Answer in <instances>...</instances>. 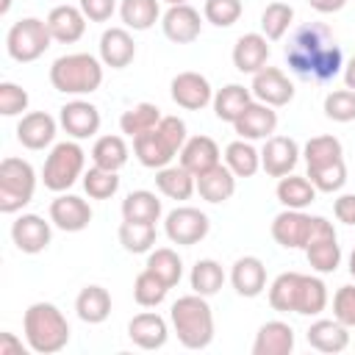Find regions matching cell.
I'll return each mask as SVG.
<instances>
[{
    "label": "cell",
    "mask_w": 355,
    "mask_h": 355,
    "mask_svg": "<svg viewBox=\"0 0 355 355\" xmlns=\"http://www.w3.org/2000/svg\"><path fill=\"white\" fill-rule=\"evenodd\" d=\"M286 61L294 75L316 83L333 80L344 67L341 47L336 44L330 28L322 22H308L294 31L291 42L286 44Z\"/></svg>",
    "instance_id": "1"
},
{
    "label": "cell",
    "mask_w": 355,
    "mask_h": 355,
    "mask_svg": "<svg viewBox=\"0 0 355 355\" xmlns=\"http://www.w3.org/2000/svg\"><path fill=\"white\" fill-rule=\"evenodd\" d=\"M269 305L280 313L316 316L327 308V286L316 275L283 272L269 286Z\"/></svg>",
    "instance_id": "2"
},
{
    "label": "cell",
    "mask_w": 355,
    "mask_h": 355,
    "mask_svg": "<svg viewBox=\"0 0 355 355\" xmlns=\"http://www.w3.org/2000/svg\"><path fill=\"white\" fill-rule=\"evenodd\" d=\"M169 322L186 349H205L214 341V311L202 294L178 297L169 308Z\"/></svg>",
    "instance_id": "3"
},
{
    "label": "cell",
    "mask_w": 355,
    "mask_h": 355,
    "mask_svg": "<svg viewBox=\"0 0 355 355\" xmlns=\"http://www.w3.org/2000/svg\"><path fill=\"white\" fill-rule=\"evenodd\" d=\"M308 180L316 186V191L333 194L347 183V166H344V147L336 136H313L302 147Z\"/></svg>",
    "instance_id": "4"
},
{
    "label": "cell",
    "mask_w": 355,
    "mask_h": 355,
    "mask_svg": "<svg viewBox=\"0 0 355 355\" xmlns=\"http://www.w3.org/2000/svg\"><path fill=\"white\" fill-rule=\"evenodd\" d=\"M186 139V122L180 116H161V122L153 130L133 139V153L141 166L164 169L172 164L175 155H180Z\"/></svg>",
    "instance_id": "5"
},
{
    "label": "cell",
    "mask_w": 355,
    "mask_h": 355,
    "mask_svg": "<svg viewBox=\"0 0 355 355\" xmlns=\"http://www.w3.org/2000/svg\"><path fill=\"white\" fill-rule=\"evenodd\" d=\"M28 349L39 355L61 352L69 341V322L53 302H33L22 319Z\"/></svg>",
    "instance_id": "6"
},
{
    "label": "cell",
    "mask_w": 355,
    "mask_h": 355,
    "mask_svg": "<svg viewBox=\"0 0 355 355\" xmlns=\"http://www.w3.org/2000/svg\"><path fill=\"white\" fill-rule=\"evenodd\" d=\"M103 67L92 53H67L50 64V83L61 94H92L103 83Z\"/></svg>",
    "instance_id": "7"
},
{
    "label": "cell",
    "mask_w": 355,
    "mask_h": 355,
    "mask_svg": "<svg viewBox=\"0 0 355 355\" xmlns=\"http://www.w3.org/2000/svg\"><path fill=\"white\" fill-rule=\"evenodd\" d=\"M36 191V172L25 158H3L0 161V211L17 214L22 211Z\"/></svg>",
    "instance_id": "8"
},
{
    "label": "cell",
    "mask_w": 355,
    "mask_h": 355,
    "mask_svg": "<svg viewBox=\"0 0 355 355\" xmlns=\"http://www.w3.org/2000/svg\"><path fill=\"white\" fill-rule=\"evenodd\" d=\"M83 164H86V153L78 141H58L50 150V155L44 158V166H42L44 189H50L55 194L67 191L83 175Z\"/></svg>",
    "instance_id": "9"
},
{
    "label": "cell",
    "mask_w": 355,
    "mask_h": 355,
    "mask_svg": "<svg viewBox=\"0 0 355 355\" xmlns=\"http://www.w3.org/2000/svg\"><path fill=\"white\" fill-rule=\"evenodd\" d=\"M53 36L44 19L39 17H25L19 22H14L6 33V53L19 61V64H31L36 58H42L50 47Z\"/></svg>",
    "instance_id": "10"
},
{
    "label": "cell",
    "mask_w": 355,
    "mask_h": 355,
    "mask_svg": "<svg viewBox=\"0 0 355 355\" xmlns=\"http://www.w3.org/2000/svg\"><path fill=\"white\" fill-rule=\"evenodd\" d=\"M305 258H308L311 269H316L319 275H330L341 263V247H338L336 227L324 216H313V227H311V239H308V247H305Z\"/></svg>",
    "instance_id": "11"
},
{
    "label": "cell",
    "mask_w": 355,
    "mask_h": 355,
    "mask_svg": "<svg viewBox=\"0 0 355 355\" xmlns=\"http://www.w3.org/2000/svg\"><path fill=\"white\" fill-rule=\"evenodd\" d=\"M164 230H166V239L172 244H180V247H194L200 244L208 230H211V219L200 211V208H191V205H180L175 211L166 214L164 219Z\"/></svg>",
    "instance_id": "12"
},
{
    "label": "cell",
    "mask_w": 355,
    "mask_h": 355,
    "mask_svg": "<svg viewBox=\"0 0 355 355\" xmlns=\"http://www.w3.org/2000/svg\"><path fill=\"white\" fill-rule=\"evenodd\" d=\"M311 227H313L311 214L286 208L272 219V239L286 250H305L311 239Z\"/></svg>",
    "instance_id": "13"
},
{
    "label": "cell",
    "mask_w": 355,
    "mask_h": 355,
    "mask_svg": "<svg viewBox=\"0 0 355 355\" xmlns=\"http://www.w3.org/2000/svg\"><path fill=\"white\" fill-rule=\"evenodd\" d=\"M169 94H172V100H175L180 108H186V111H200V108H205L208 103H214V89H211L208 78L200 75V72H191V69H189V72H178V75L172 78Z\"/></svg>",
    "instance_id": "14"
},
{
    "label": "cell",
    "mask_w": 355,
    "mask_h": 355,
    "mask_svg": "<svg viewBox=\"0 0 355 355\" xmlns=\"http://www.w3.org/2000/svg\"><path fill=\"white\" fill-rule=\"evenodd\" d=\"M252 97L272 105V108H280V105H288L294 100V83L286 78L283 69L277 67H263L261 72L252 75V86H250Z\"/></svg>",
    "instance_id": "15"
},
{
    "label": "cell",
    "mask_w": 355,
    "mask_h": 355,
    "mask_svg": "<svg viewBox=\"0 0 355 355\" xmlns=\"http://www.w3.org/2000/svg\"><path fill=\"white\" fill-rule=\"evenodd\" d=\"M300 144L291 136H269L261 150V169L269 178H286L300 161Z\"/></svg>",
    "instance_id": "16"
},
{
    "label": "cell",
    "mask_w": 355,
    "mask_h": 355,
    "mask_svg": "<svg viewBox=\"0 0 355 355\" xmlns=\"http://www.w3.org/2000/svg\"><path fill=\"white\" fill-rule=\"evenodd\" d=\"M50 222L64 230V233H80L89 227L92 222V208L83 197L78 194H58L53 202H50Z\"/></svg>",
    "instance_id": "17"
},
{
    "label": "cell",
    "mask_w": 355,
    "mask_h": 355,
    "mask_svg": "<svg viewBox=\"0 0 355 355\" xmlns=\"http://www.w3.org/2000/svg\"><path fill=\"white\" fill-rule=\"evenodd\" d=\"M58 122L67 130V136L80 141V139H89L100 130V111L89 100H69L67 105H61Z\"/></svg>",
    "instance_id": "18"
},
{
    "label": "cell",
    "mask_w": 355,
    "mask_h": 355,
    "mask_svg": "<svg viewBox=\"0 0 355 355\" xmlns=\"http://www.w3.org/2000/svg\"><path fill=\"white\" fill-rule=\"evenodd\" d=\"M11 239H14L19 252L36 255V252L47 250V244L53 239V230H50V222H44L39 214H22L11 225Z\"/></svg>",
    "instance_id": "19"
},
{
    "label": "cell",
    "mask_w": 355,
    "mask_h": 355,
    "mask_svg": "<svg viewBox=\"0 0 355 355\" xmlns=\"http://www.w3.org/2000/svg\"><path fill=\"white\" fill-rule=\"evenodd\" d=\"M161 28H164V36L169 42L191 44L202 31V19H200V11L191 8L189 3L186 6H169L166 14L161 17Z\"/></svg>",
    "instance_id": "20"
},
{
    "label": "cell",
    "mask_w": 355,
    "mask_h": 355,
    "mask_svg": "<svg viewBox=\"0 0 355 355\" xmlns=\"http://www.w3.org/2000/svg\"><path fill=\"white\" fill-rule=\"evenodd\" d=\"M233 128H236V133L241 136V139H247V141H255V139H269L272 133H275V128H277V114H275V108L272 105H266V103H250L247 108H244V114L233 122Z\"/></svg>",
    "instance_id": "21"
},
{
    "label": "cell",
    "mask_w": 355,
    "mask_h": 355,
    "mask_svg": "<svg viewBox=\"0 0 355 355\" xmlns=\"http://www.w3.org/2000/svg\"><path fill=\"white\" fill-rule=\"evenodd\" d=\"M269 61V39L263 33H244L233 44V67L239 72L255 75Z\"/></svg>",
    "instance_id": "22"
},
{
    "label": "cell",
    "mask_w": 355,
    "mask_h": 355,
    "mask_svg": "<svg viewBox=\"0 0 355 355\" xmlns=\"http://www.w3.org/2000/svg\"><path fill=\"white\" fill-rule=\"evenodd\" d=\"M55 139V119L47 111H31L22 114L17 125V141L28 150H44Z\"/></svg>",
    "instance_id": "23"
},
{
    "label": "cell",
    "mask_w": 355,
    "mask_h": 355,
    "mask_svg": "<svg viewBox=\"0 0 355 355\" xmlns=\"http://www.w3.org/2000/svg\"><path fill=\"white\" fill-rule=\"evenodd\" d=\"M128 336L139 349H161L169 338V327H166L164 316L144 311L128 322Z\"/></svg>",
    "instance_id": "24"
},
{
    "label": "cell",
    "mask_w": 355,
    "mask_h": 355,
    "mask_svg": "<svg viewBox=\"0 0 355 355\" xmlns=\"http://www.w3.org/2000/svg\"><path fill=\"white\" fill-rule=\"evenodd\" d=\"M136 58V42L128 28H108L100 36V61L111 69H125Z\"/></svg>",
    "instance_id": "25"
},
{
    "label": "cell",
    "mask_w": 355,
    "mask_h": 355,
    "mask_svg": "<svg viewBox=\"0 0 355 355\" xmlns=\"http://www.w3.org/2000/svg\"><path fill=\"white\" fill-rule=\"evenodd\" d=\"M305 338H308V344L313 349L327 352V355H336V352H344L349 347V327L341 324L336 316L333 319H316L305 330Z\"/></svg>",
    "instance_id": "26"
},
{
    "label": "cell",
    "mask_w": 355,
    "mask_h": 355,
    "mask_svg": "<svg viewBox=\"0 0 355 355\" xmlns=\"http://www.w3.org/2000/svg\"><path fill=\"white\" fill-rule=\"evenodd\" d=\"M44 22L50 28L53 42H61V44H72L86 33V17L80 6H55Z\"/></svg>",
    "instance_id": "27"
},
{
    "label": "cell",
    "mask_w": 355,
    "mask_h": 355,
    "mask_svg": "<svg viewBox=\"0 0 355 355\" xmlns=\"http://www.w3.org/2000/svg\"><path fill=\"white\" fill-rule=\"evenodd\" d=\"M219 164V144L211 136H191L186 139L183 150H180V166L189 169L194 178H200L202 172L214 169Z\"/></svg>",
    "instance_id": "28"
},
{
    "label": "cell",
    "mask_w": 355,
    "mask_h": 355,
    "mask_svg": "<svg viewBox=\"0 0 355 355\" xmlns=\"http://www.w3.org/2000/svg\"><path fill=\"white\" fill-rule=\"evenodd\" d=\"M294 349V330L288 322L272 319L258 327L252 341V355H288Z\"/></svg>",
    "instance_id": "29"
},
{
    "label": "cell",
    "mask_w": 355,
    "mask_h": 355,
    "mask_svg": "<svg viewBox=\"0 0 355 355\" xmlns=\"http://www.w3.org/2000/svg\"><path fill=\"white\" fill-rule=\"evenodd\" d=\"M230 283L241 297H258L266 288V266L255 255H244L230 269Z\"/></svg>",
    "instance_id": "30"
},
{
    "label": "cell",
    "mask_w": 355,
    "mask_h": 355,
    "mask_svg": "<svg viewBox=\"0 0 355 355\" xmlns=\"http://www.w3.org/2000/svg\"><path fill=\"white\" fill-rule=\"evenodd\" d=\"M197 191H200V197L205 200V202H225V200H230L233 197V191H236V175L230 172V166L225 164H216L214 169H208V172H202L200 178H197Z\"/></svg>",
    "instance_id": "31"
},
{
    "label": "cell",
    "mask_w": 355,
    "mask_h": 355,
    "mask_svg": "<svg viewBox=\"0 0 355 355\" xmlns=\"http://www.w3.org/2000/svg\"><path fill=\"white\" fill-rule=\"evenodd\" d=\"M75 311L86 324H103L111 316V294L103 286H86L75 300Z\"/></svg>",
    "instance_id": "32"
},
{
    "label": "cell",
    "mask_w": 355,
    "mask_h": 355,
    "mask_svg": "<svg viewBox=\"0 0 355 355\" xmlns=\"http://www.w3.org/2000/svg\"><path fill=\"white\" fill-rule=\"evenodd\" d=\"M250 103H252V92L250 89H244L241 83H227L214 94V114H216V119L233 125L244 114V108Z\"/></svg>",
    "instance_id": "33"
},
{
    "label": "cell",
    "mask_w": 355,
    "mask_h": 355,
    "mask_svg": "<svg viewBox=\"0 0 355 355\" xmlns=\"http://www.w3.org/2000/svg\"><path fill=\"white\" fill-rule=\"evenodd\" d=\"M155 186H158V191H161L164 197H169V200H189V197L194 194V189H197V178H194L189 169H183V166L178 164V166H164V169H158V172H155Z\"/></svg>",
    "instance_id": "34"
},
{
    "label": "cell",
    "mask_w": 355,
    "mask_h": 355,
    "mask_svg": "<svg viewBox=\"0 0 355 355\" xmlns=\"http://www.w3.org/2000/svg\"><path fill=\"white\" fill-rule=\"evenodd\" d=\"M161 211H164L161 200L147 189H136L122 200V219H128V222H150V225H155L161 219Z\"/></svg>",
    "instance_id": "35"
},
{
    "label": "cell",
    "mask_w": 355,
    "mask_h": 355,
    "mask_svg": "<svg viewBox=\"0 0 355 355\" xmlns=\"http://www.w3.org/2000/svg\"><path fill=\"white\" fill-rule=\"evenodd\" d=\"M277 200H280L283 208L302 211V208H308V205L316 200V186H313L308 178L286 175V178H280V183H277Z\"/></svg>",
    "instance_id": "36"
},
{
    "label": "cell",
    "mask_w": 355,
    "mask_h": 355,
    "mask_svg": "<svg viewBox=\"0 0 355 355\" xmlns=\"http://www.w3.org/2000/svg\"><path fill=\"white\" fill-rule=\"evenodd\" d=\"M225 164L236 178H252L261 169V153L247 139H236L225 147Z\"/></svg>",
    "instance_id": "37"
},
{
    "label": "cell",
    "mask_w": 355,
    "mask_h": 355,
    "mask_svg": "<svg viewBox=\"0 0 355 355\" xmlns=\"http://www.w3.org/2000/svg\"><path fill=\"white\" fill-rule=\"evenodd\" d=\"M161 0H122L119 3V17L125 22V28L133 31H150L158 17H161Z\"/></svg>",
    "instance_id": "38"
},
{
    "label": "cell",
    "mask_w": 355,
    "mask_h": 355,
    "mask_svg": "<svg viewBox=\"0 0 355 355\" xmlns=\"http://www.w3.org/2000/svg\"><path fill=\"white\" fill-rule=\"evenodd\" d=\"M158 122H161V108H158L155 103H136V105H130V108L119 116V128H122V133H128L130 139H136V136L153 130Z\"/></svg>",
    "instance_id": "39"
},
{
    "label": "cell",
    "mask_w": 355,
    "mask_h": 355,
    "mask_svg": "<svg viewBox=\"0 0 355 355\" xmlns=\"http://www.w3.org/2000/svg\"><path fill=\"white\" fill-rule=\"evenodd\" d=\"M92 161H94V166L119 172L128 164V144H125V139L122 136H100L94 141V147H92Z\"/></svg>",
    "instance_id": "40"
},
{
    "label": "cell",
    "mask_w": 355,
    "mask_h": 355,
    "mask_svg": "<svg viewBox=\"0 0 355 355\" xmlns=\"http://www.w3.org/2000/svg\"><path fill=\"white\" fill-rule=\"evenodd\" d=\"M191 288L194 294H202V297H214L222 286H225V269L222 263H216L214 258H200L194 266H191Z\"/></svg>",
    "instance_id": "41"
},
{
    "label": "cell",
    "mask_w": 355,
    "mask_h": 355,
    "mask_svg": "<svg viewBox=\"0 0 355 355\" xmlns=\"http://www.w3.org/2000/svg\"><path fill=\"white\" fill-rule=\"evenodd\" d=\"M144 269H150L155 277H161L169 288L178 286L180 277H183V261H180V255H178L175 250H169V247L153 250V252L147 255V266H144Z\"/></svg>",
    "instance_id": "42"
},
{
    "label": "cell",
    "mask_w": 355,
    "mask_h": 355,
    "mask_svg": "<svg viewBox=\"0 0 355 355\" xmlns=\"http://www.w3.org/2000/svg\"><path fill=\"white\" fill-rule=\"evenodd\" d=\"M291 19H294V8L288 3H269L261 14V33L269 39V42H277L286 36V31L291 28Z\"/></svg>",
    "instance_id": "43"
},
{
    "label": "cell",
    "mask_w": 355,
    "mask_h": 355,
    "mask_svg": "<svg viewBox=\"0 0 355 355\" xmlns=\"http://www.w3.org/2000/svg\"><path fill=\"white\" fill-rule=\"evenodd\" d=\"M119 244L133 255L150 252L153 244H155V225H150V222H128L125 219L119 225Z\"/></svg>",
    "instance_id": "44"
},
{
    "label": "cell",
    "mask_w": 355,
    "mask_h": 355,
    "mask_svg": "<svg viewBox=\"0 0 355 355\" xmlns=\"http://www.w3.org/2000/svg\"><path fill=\"white\" fill-rule=\"evenodd\" d=\"M166 291H169V286H166L161 277H155L150 269L139 272L136 280H133V300H136L141 308H155V305H161V302L166 300Z\"/></svg>",
    "instance_id": "45"
},
{
    "label": "cell",
    "mask_w": 355,
    "mask_h": 355,
    "mask_svg": "<svg viewBox=\"0 0 355 355\" xmlns=\"http://www.w3.org/2000/svg\"><path fill=\"white\" fill-rule=\"evenodd\" d=\"M83 189L92 200H108L119 191V178L111 169L103 166H92L89 172H83Z\"/></svg>",
    "instance_id": "46"
},
{
    "label": "cell",
    "mask_w": 355,
    "mask_h": 355,
    "mask_svg": "<svg viewBox=\"0 0 355 355\" xmlns=\"http://www.w3.org/2000/svg\"><path fill=\"white\" fill-rule=\"evenodd\" d=\"M241 11H244L241 0H205V6H202V17L211 25H216V28L236 25L239 17H241Z\"/></svg>",
    "instance_id": "47"
},
{
    "label": "cell",
    "mask_w": 355,
    "mask_h": 355,
    "mask_svg": "<svg viewBox=\"0 0 355 355\" xmlns=\"http://www.w3.org/2000/svg\"><path fill=\"white\" fill-rule=\"evenodd\" d=\"M324 116L333 122H352L355 119V92L336 89L324 97Z\"/></svg>",
    "instance_id": "48"
},
{
    "label": "cell",
    "mask_w": 355,
    "mask_h": 355,
    "mask_svg": "<svg viewBox=\"0 0 355 355\" xmlns=\"http://www.w3.org/2000/svg\"><path fill=\"white\" fill-rule=\"evenodd\" d=\"M28 103H31V97L19 83H11V80L0 83V114L3 116H17V114L28 111Z\"/></svg>",
    "instance_id": "49"
},
{
    "label": "cell",
    "mask_w": 355,
    "mask_h": 355,
    "mask_svg": "<svg viewBox=\"0 0 355 355\" xmlns=\"http://www.w3.org/2000/svg\"><path fill=\"white\" fill-rule=\"evenodd\" d=\"M333 316L347 324L355 327V286H341L333 297Z\"/></svg>",
    "instance_id": "50"
},
{
    "label": "cell",
    "mask_w": 355,
    "mask_h": 355,
    "mask_svg": "<svg viewBox=\"0 0 355 355\" xmlns=\"http://www.w3.org/2000/svg\"><path fill=\"white\" fill-rule=\"evenodd\" d=\"M78 6L89 22H108L116 11V0H78Z\"/></svg>",
    "instance_id": "51"
},
{
    "label": "cell",
    "mask_w": 355,
    "mask_h": 355,
    "mask_svg": "<svg viewBox=\"0 0 355 355\" xmlns=\"http://www.w3.org/2000/svg\"><path fill=\"white\" fill-rule=\"evenodd\" d=\"M333 214L344 225H355V194H341L333 202Z\"/></svg>",
    "instance_id": "52"
},
{
    "label": "cell",
    "mask_w": 355,
    "mask_h": 355,
    "mask_svg": "<svg viewBox=\"0 0 355 355\" xmlns=\"http://www.w3.org/2000/svg\"><path fill=\"white\" fill-rule=\"evenodd\" d=\"M25 347L14 333H0V355H22Z\"/></svg>",
    "instance_id": "53"
},
{
    "label": "cell",
    "mask_w": 355,
    "mask_h": 355,
    "mask_svg": "<svg viewBox=\"0 0 355 355\" xmlns=\"http://www.w3.org/2000/svg\"><path fill=\"white\" fill-rule=\"evenodd\" d=\"M308 6L313 11H319V14H336V11H341L347 6V0H308Z\"/></svg>",
    "instance_id": "54"
},
{
    "label": "cell",
    "mask_w": 355,
    "mask_h": 355,
    "mask_svg": "<svg viewBox=\"0 0 355 355\" xmlns=\"http://www.w3.org/2000/svg\"><path fill=\"white\" fill-rule=\"evenodd\" d=\"M341 75H344V86L347 89H352L355 92V55L344 64V69H341Z\"/></svg>",
    "instance_id": "55"
},
{
    "label": "cell",
    "mask_w": 355,
    "mask_h": 355,
    "mask_svg": "<svg viewBox=\"0 0 355 355\" xmlns=\"http://www.w3.org/2000/svg\"><path fill=\"white\" fill-rule=\"evenodd\" d=\"M349 275H352V277H355V250H352V252H349Z\"/></svg>",
    "instance_id": "56"
},
{
    "label": "cell",
    "mask_w": 355,
    "mask_h": 355,
    "mask_svg": "<svg viewBox=\"0 0 355 355\" xmlns=\"http://www.w3.org/2000/svg\"><path fill=\"white\" fill-rule=\"evenodd\" d=\"M161 3H166V6H186L189 0H161Z\"/></svg>",
    "instance_id": "57"
},
{
    "label": "cell",
    "mask_w": 355,
    "mask_h": 355,
    "mask_svg": "<svg viewBox=\"0 0 355 355\" xmlns=\"http://www.w3.org/2000/svg\"><path fill=\"white\" fill-rule=\"evenodd\" d=\"M8 8H11V0H3V3H0V14H6Z\"/></svg>",
    "instance_id": "58"
}]
</instances>
